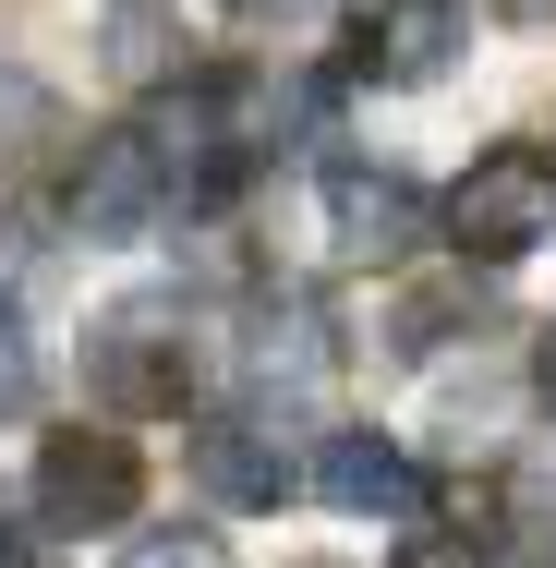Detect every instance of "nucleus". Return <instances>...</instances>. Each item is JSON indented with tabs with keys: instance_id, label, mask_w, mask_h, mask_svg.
<instances>
[{
	"instance_id": "1",
	"label": "nucleus",
	"mask_w": 556,
	"mask_h": 568,
	"mask_svg": "<svg viewBox=\"0 0 556 568\" xmlns=\"http://www.w3.org/2000/svg\"><path fill=\"white\" fill-rule=\"evenodd\" d=\"M545 230H556V170L533 158V145H496V158L459 170V194H447V242H459L472 266H520Z\"/></svg>"
},
{
	"instance_id": "2",
	"label": "nucleus",
	"mask_w": 556,
	"mask_h": 568,
	"mask_svg": "<svg viewBox=\"0 0 556 568\" xmlns=\"http://www.w3.org/2000/svg\"><path fill=\"white\" fill-rule=\"evenodd\" d=\"M133 496H145V459H133V436H110V424H73V436L37 448V520H49L61 545L121 532Z\"/></svg>"
},
{
	"instance_id": "3",
	"label": "nucleus",
	"mask_w": 556,
	"mask_h": 568,
	"mask_svg": "<svg viewBox=\"0 0 556 568\" xmlns=\"http://www.w3.org/2000/svg\"><path fill=\"white\" fill-rule=\"evenodd\" d=\"M182 303L170 291H145V303H110L98 327H85V375H98V399L110 412H182Z\"/></svg>"
},
{
	"instance_id": "4",
	"label": "nucleus",
	"mask_w": 556,
	"mask_h": 568,
	"mask_svg": "<svg viewBox=\"0 0 556 568\" xmlns=\"http://www.w3.org/2000/svg\"><path fill=\"white\" fill-rule=\"evenodd\" d=\"M158 219H170V158H158V133H145V121L98 133L85 170H73V230H85V242H145Z\"/></svg>"
},
{
	"instance_id": "5",
	"label": "nucleus",
	"mask_w": 556,
	"mask_h": 568,
	"mask_svg": "<svg viewBox=\"0 0 556 568\" xmlns=\"http://www.w3.org/2000/svg\"><path fill=\"white\" fill-rule=\"evenodd\" d=\"M303 496H315V508H338V520H412V508H424V471H412V448H400V436L338 424L327 448L303 459Z\"/></svg>"
},
{
	"instance_id": "6",
	"label": "nucleus",
	"mask_w": 556,
	"mask_h": 568,
	"mask_svg": "<svg viewBox=\"0 0 556 568\" xmlns=\"http://www.w3.org/2000/svg\"><path fill=\"white\" fill-rule=\"evenodd\" d=\"M472 49V0H375L363 12V73L375 85H436Z\"/></svg>"
},
{
	"instance_id": "7",
	"label": "nucleus",
	"mask_w": 556,
	"mask_h": 568,
	"mask_svg": "<svg viewBox=\"0 0 556 568\" xmlns=\"http://www.w3.org/2000/svg\"><path fill=\"white\" fill-rule=\"evenodd\" d=\"M194 471H206V496L219 508H279L303 471H291V448L266 436V424H242V412H219V424H194Z\"/></svg>"
},
{
	"instance_id": "8",
	"label": "nucleus",
	"mask_w": 556,
	"mask_h": 568,
	"mask_svg": "<svg viewBox=\"0 0 556 568\" xmlns=\"http://www.w3.org/2000/svg\"><path fill=\"white\" fill-rule=\"evenodd\" d=\"M327 230H338V254H400V242L424 230V182H412V170H338L327 182Z\"/></svg>"
},
{
	"instance_id": "9",
	"label": "nucleus",
	"mask_w": 556,
	"mask_h": 568,
	"mask_svg": "<svg viewBox=\"0 0 556 568\" xmlns=\"http://www.w3.org/2000/svg\"><path fill=\"white\" fill-rule=\"evenodd\" d=\"M37 387H49V351H37V327L0 303V424H24V412H37Z\"/></svg>"
},
{
	"instance_id": "10",
	"label": "nucleus",
	"mask_w": 556,
	"mask_h": 568,
	"mask_svg": "<svg viewBox=\"0 0 556 568\" xmlns=\"http://www.w3.org/2000/svg\"><path fill=\"white\" fill-rule=\"evenodd\" d=\"M133 568H230V557L206 545V532H145V545H133Z\"/></svg>"
},
{
	"instance_id": "11",
	"label": "nucleus",
	"mask_w": 556,
	"mask_h": 568,
	"mask_svg": "<svg viewBox=\"0 0 556 568\" xmlns=\"http://www.w3.org/2000/svg\"><path fill=\"white\" fill-rule=\"evenodd\" d=\"M533 387H545V412H556V327H545V351H533Z\"/></svg>"
},
{
	"instance_id": "12",
	"label": "nucleus",
	"mask_w": 556,
	"mask_h": 568,
	"mask_svg": "<svg viewBox=\"0 0 556 568\" xmlns=\"http://www.w3.org/2000/svg\"><path fill=\"white\" fill-rule=\"evenodd\" d=\"M412 568H472V557H447V545H436V557H412Z\"/></svg>"
},
{
	"instance_id": "13",
	"label": "nucleus",
	"mask_w": 556,
	"mask_h": 568,
	"mask_svg": "<svg viewBox=\"0 0 556 568\" xmlns=\"http://www.w3.org/2000/svg\"><path fill=\"white\" fill-rule=\"evenodd\" d=\"M254 12H315V0H254Z\"/></svg>"
}]
</instances>
